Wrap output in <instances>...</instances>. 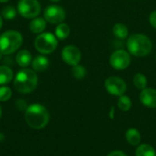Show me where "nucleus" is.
<instances>
[{
    "instance_id": "obj_4",
    "label": "nucleus",
    "mask_w": 156,
    "mask_h": 156,
    "mask_svg": "<svg viewBox=\"0 0 156 156\" xmlns=\"http://www.w3.org/2000/svg\"><path fill=\"white\" fill-rule=\"evenodd\" d=\"M23 43V36L16 30H7L0 36V51L4 55H11L17 51Z\"/></svg>"
},
{
    "instance_id": "obj_28",
    "label": "nucleus",
    "mask_w": 156,
    "mask_h": 156,
    "mask_svg": "<svg viewBox=\"0 0 156 156\" xmlns=\"http://www.w3.org/2000/svg\"><path fill=\"white\" fill-rule=\"evenodd\" d=\"M2 27H3V17L0 16V30H1Z\"/></svg>"
},
{
    "instance_id": "obj_24",
    "label": "nucleus",
    "mask_w": 156,
    "mask_h": 156,
    "mask_svg": "<svg viewBox=\"0 0 156 156\" xmlns=\"http://www.w3.org/2000/svg\"><path fill=\"white\" fill-rule=\"evenodd\" d=\"M12 96V90L7 86H1L0 87V101H6Z\"/></svg>"
},
{
    "instance_id": "obj_25",
    "label": "nucleus",
    "mask_w": 156,
    "mask_h": 156,
    "mask_svg": "<svg viewBox=\"0 0 156 156\" xmlns=\"http://www.w3.org/2000/svg\"><path fill=\"white\" fill-rule=\"evenodd\" d=\"M149 23L153 27L156 28V10L153 11L149 16Z\"/></svg>"
},
{
    "instance_id": "obj_18",
    "label": "nucleus",
    "mask_w": 156,
    "mask_h": 156,
    "mask_svg": "<svg viewBox=\"0 0 156 156\" xmlns=\"http://www.w3.org/2000/svg\"><path fill=\"white\" fill-rule=\"evenodd\" d=\"M112 33L116 37H118L120 39H125V38H127V37L129 35L128 27L122 23L115 24L112 27Z\"/></svg>"
},
{
    "instance_id": "obj_26",
    "label": "nucleus",
    "mask_w": 156,
    "mask_h": 156,
    "mask_svg": "<svg viewBox=\"0 0 156 156\" xmlns=\"http://www.w3.org/2000/svg\"><path fill=\"white\" fill-rule=\"evenodd\" d=\"M16 106L18 110H24L26 109L27 110V104H26V101H23V100H18L16 102Z\"/></svg>"
},
{
    "instance_id": "obj_3",
    "label": "nucleus",
    "mask_w": 156,
    "mask_h": 156,
    "mask_svg": "<svg viewBox=\"0 0 156 156\" xmlns=\"http://www.w3.org/2000/svg\"><path fill=\"white\" fill-rule=\"evenodd\" d=\"M127 49L135 57H145L151 53L153 43L144 34H133L127 39Z\"/></svg>"
},
{
    "instance_id": "obj_2",
    "label": "nucleus",
    "mask_w": 156,
    "mask_h": 156,
    "mask_svg": "<svg viewBox=\"0 0 156 156\" xmlns=\"http://www.w3.org/2000/svg\"><path fill=\"white\" fill-rule=\"evenodd\" d=\"M37 75L34 69L24 68L19 70L14 80V87L20 93H30L37 86Z\"/></svg>"
},
{
    "instance_id": "obj_19",
    "label": "nucleus",
    "mask_w": 156,
    "mask_h": 156,
    "mask_svg": "<svg viewBox=\"0 0 156 156\" xmlns=\"http://www.w3.org/2000/svg\"><path fill=\"white\" fill-rule=\"evenodd\" d=\"M136 156H156V152L154 148L149 144H142L140 145L136 152Z\"/></svg>"
},
{
    "instance_id": "obj_12",
    "label": "nucleus",
    "mask_w": 156,
    "mask_h": 156,
    "mask_svg": "<svg viewBox=\"0 0 156 156\" xmlns=\"http://www.w3.org/2000/svg\"><path fill=\"white\" fill-rule=\"evenodd\" d=\"M32 59L33 58L31 53L27 49L19 50L16 55V62L17 63L18 66H20L23 69L28 67L29 64H31Z\"/></svg>"
},
{
    "instance_id": "obj_13",
    "label": "nucleus",
    "mask_w": 156,
    "mask_h": 156,
    "mask_svg": "<svg viewBox=\"0 0 156 156\" xmlns=\"http://www.w3.org/2000/svg\"><path fill=\"white\" fill-rule=\"evenodd\" d=\"M31 65H32V69H34L37 72H41L48 68L49 60L46 56L39 55L32 59Z\"/></svg>"
},
{
    "instance_id": "obj_11",
    "label": "nucleus",
    "mask_w": 156,
    "mask_h": 156,
    "mask_svg": "<svg viewBox=\"0 0 156 156\" xmlns=\"http://www.w3.org/2000/svg\"><path fill=\"white\" fill-rule=\"evenodd\" d=\"M140 101L147 108H156V90L153 88H145L139 96Z\"/></svg>"
},
{
    "instance_id": "obj_16",
    "label": "nucleus",
    "mask_w": 156,
    "mask_h": 156,
    "mask_svg": "<svg viewBox=\"0 0 156 156\" xmlns=\"http://www.w3.org/2000/svg\"><path fill=\"white\" fill-rule=\"evenodd\" d=\"M125 137L127 142L133 146H136L138 144H140L141 141H142V136L141 133L138 130L134 129V128H131L129 129L126 133H125Z\"/></svg>"
},
{
    "instance_id": "obj_21",
    "label": "nucleus",
    "mask_w": 156,
    "mask_h": 156,
    "mask_svg": "<svg viewBox=\"0 0 156 156\" xmlns=\"http://www.w3.org/2000/svg\"><path fill=\"white\" fill-rule=\"evenodd\" d=\"M118 107L120 110H122V112H127L132 108V101L131 99L126 96V95H122L119 97L118 99Z\"/></svg>"
},
{
    "instance_id": "obj_8",
    "label": "nucleus",
    "mask_w": 156,
    "mask_h": 156,
    "mask_svg": "<svg viewBox=\"0 0 156 156\" xmlns=\"http://www.w3.org/2000/svg\"><path fill=\"white\" fill-rule=\"evenodd\" d=\"M104 87L111 95L118 97L124 95L127 90V85L125 81L122 78L116 76L109 77L104 82Z\"/></svg>"
},
{
    "instance_id": "obj_10",
    "label": "nucleus",
    "mask_w": 156,
    "mask_h": 156,
    "mask_svg": "<svg viewBox=\"0 0 156 156\" xmlns=\"http://www.w3.org/2000/svg\"><path fill=\"white\" fill-rule=\"evenodd\" d=\"M61 58L62 60L69 65V66H75L80 64L81 59V52L80 50L73 45L66 46L62 51H61Z\"/></svg>"
},
{
    "instance_id": "obj_15",
    "label": "nucleus",
    "mask_w": 156,
    "mask_h": 156,
    "mask_svg": "<svg viewBox=\"0 0 156 156\" xmlns=\"http://www.w3.org/2000/svg\"><path fill=\"white\" fill-rule=\"evenodd\" d=\"M14 78L13 70L6 65L0 66V85H5L11 82Z\"/></svg>"
},
{
    "instance_id": "obj_33",
    "label": "nucleus",
    "mask_w": 156,
    "mask_h": 156,
    "mask_svg": "<svg viewBox=\"0 0 156 156\" xmlns=\"http://www.w3.org/2000/svg\"><path fill=\"white\" fill-rule=\"evenodd\" d=\"M155 59H156V55H155Z\"/></svg>"
},
{
    "instance_id": "obj_23",
    "label": "nucleus",
    "mask_w": 156,
    "mask_h": 156,
    "mask_svg": "<svg viewBox=\"0 0 156 156\" xmlns=\"http://www.w3.org/2000/svg\"><path fill=\"white\" fill-rule=\"evenodd\" d=\"M16 16V10L12 5H6L2 9V16L5 19H14Z\"/></svg>"
},
{
    "instance_id": "obj_5",
    "label": "nucleus",
    "mask_w": 156,
    "mask_h": 156,
    "mask_svg": "<svg viewBox=\"0 0 156 156\" xmlns=\"http://www.w3.org/2000/svg\"><path fill=\"white\" fill-rule=\"evenodd\" d=\"M34 46L40 54H50L54 52L58 47V38L52 33L43 32L36 37Z\"/></svg>"
},
{
    "instance_id": "obj_9",
    "label": "nucleus",
    "mask_w": 156,
    "mask_h": 156,
    "mask_svg": "<svg viewBox=\"0 0 156 156\" xmlns=\"http://www.w3.org/2000/svg\"><path fill=\"white\" fill-rule=\"evenodd\" d=\"M66 17V12L63 7L57 5H48L44 10V18L47 22L53 24V25H58L62 23L65 20Z\"/></svg>"
},
{
    "instance_id": "obj_30",
    "label": "nucleus",
    "mask_w": 156,
    "mask_h": 156,
    "mask_svg": "<svg viewBox=\"0 0 156 156\" xmlns=\"http://www.w3.org/2000/svg\"><path fill=\"white\" fill-rule=\"evenodd\" d=\"M3 56H4V54H3V53H2V52L0 51V60H1L2 58H3Z\"/></svg>"
},
{
    "instance_id": "obj_6",
    "label": "nucleus",
    "mask_w": 156,
    "mask_h": 156,
    "mask_svg": "<svg viewBox=\"0 0 156 156\" xmlns=\"http://www.w3.org/2000/svg\"><path fill=\"white\" fill-rule=\"evenodd\" d=\"M17 12L25 18L33 19L41 12V5L37 0H19Z\"/></svg>"
},
{
    "instance_id": "obj_1",
    "label": "nucleus",
    "mask_w": 156,
    "mask_h": 156,
    "mask_svg": "<svg viewBox=\"0 0 156 156\" xmlns=\"http://www.w3.org/2000/svg\"><path fill=\"white\" fill-rule=\"evenodd\" d=\"M25 119L31 128L39 130L43 129L48 123L49 113L43 105L35 103L27 108Z\"/></svg>"
},
{
    "instance_id": "obj_17",
    "label": "nucleus",
    "mask_w": 156,
    "mask_h": 156,
    "mask_svg": "<svg viewBox=\"0 0 156 156\" xmlns=\"http://www.w3.org/2000/svg\"><path fill=\"white\" fill-rule=\"evenodd\" d=\"M70 34V27L68 24L66 23H60L57 26L55 29V36L57 37L58 39L64 40L66 39Z\"/></svg>"
},
{
    "instance_id": "obj_14",
    "label": "nucleus",
    "mask_w": 156,
    "mask_h": 156,
    "mask_svg": "<svg viewBox=\"0 0 156 156\" xmlns=\"http://www.w3.org/2000/svg\"><path fill=\"white\" fill-rule=\"evenodd\" d=\"M47 27V21L44 17H35L29 23V30L34 34H41Z\"/></svg>"
},
{
    "instance_id": "obj_31",
    "label": "nucleus",
    "mask_w": 156,
    "mask_h": 156,
    "mask_svg": "<svg viewBox=\"0 0 156 156\" xmlns=\"http://www.w3.org/2000/svg\"><path fill=\"white\" fill-rule=\"evenodd\" d=\"M51 2H54V3H57V2H59L60 0H50Z\"/></svg>"
},
{
    "instance_id": "obj_27",
    "label": "nucleus",
    "mask_w": 156,
    "mask_h": 156,
    "mask_svg": "<svg viewBox=\"0 0 156 156\" xmlns=\"http://www.w3.org/2000/svg\"><path fill=\"white\" fill-rule=\"evenodd\" d=\"M107 156H127L122 151H112Z\"/></svg>"
},
{
    "instance_id": "obj_29",
    "label": "nucleus",
    "mask_w": 156,
    "mask_h": 156,
    "mask_svg": "<svg viewBox=\"0 0 156 156\" xmlns=\"http://www.w3.org/2000/svg\"><path fill=\"white\" fill-rule=\"evenodd\" d=\"M9 0H0V3H2V4H4V3H6V2H8Z\"/></svg>"
},
{
    "instance_id": "obj_7",
    "label": "nucleus",
    "mask_w": 156,
    "mask_h": 156,
    "mask_svg": "<svg viewBox=\"0 0 156 156\" xmlns=\"http://www.w3.org/2000/svg\"><path fill=\"white\" fill-rule=\"evenodd\" d=\"M131 64L130 53L123 49L113 51L110 57V65L116 70H123Z\"/></svg>"
},
{
    "instance_id": "obj_22",
    "label": "nucleus",
    "mask_w": 156,
    "mask_h": 156,
    "mask_svg": "<svg viewBox=\"0 0 156 156\" xmlns=\"http://www.w3.org/2000/svg\"><path fill=\"white\" fill-rule=\"evenodd\" d=\"M71 72H72L73 77L77 80H81V79L85 78V76L87 75V69L80 64L72 66Z\"/></svg>"
},
{
    "instance_id": "obj_32",
    "label": "nucleus",
    "mask_w": 156,
    "mask_h": 156,
    "mask_svg": "<svg viewBox=\"0 0 156 156\" xmlns=\"http://www.w3.org/2000/svg\"><path fill=\"white\" fill-rule=\"evenodd\" d=\"M1 115H2V110H1V107H0V118H1Z\"/></svg>"
},
{
    "instance_id": "obj_20",
    "label": "nucleus",
    "mask_w": 156,
    "mask_h": 156,
    "mask_svg": "<svg viewBox=\"0 0 156 156\" xmlns=\"http://www.w3.org/2000/svg\"><path fill=\"white\" fill-rule=\"evenodd\" d=\"M133 84L134 86L143 90L147 87V78L144 74L143 73H137L133 77Z\"/></svg>"
}]
</instances>
